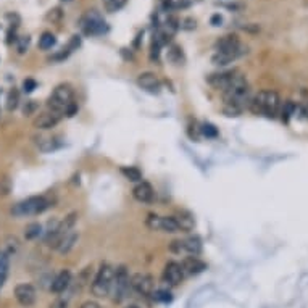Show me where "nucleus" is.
<instances>
[{
    "label": "nucleus",
    "instance_id": "nucleus-1",
    "mask_svg": "<svg viewBox=\"0 0 308 308\" xmlns=\"http://www.w3.org/2000/svg\"><path fill=\"white\" fill-rule=\"evenodd\" d=\"M47 107L52 112H55L62 116H74L78 112V105L74 103V92L69 84L57 86L52 95L47 100Z\"/></svg>",
    "mask_w": 308,
    "mask_h": 308
},
{
    "label": "nucleus",
    "instance_id": "nucleus-2",
    "mask_svg": "<svg viewBox=\"0 0 308 308\" xmlns=\"http://www.w3.org/2000/svg\"><path fill=\"white\" fill-rule=\"evenodd\" d=\"M248 108L255 115H265L266 118H276L281 110L279 94L275 91H260L257 95L250 98Z\"/></svg>",
    "mask_w": 308,
    "mask_h": 308
},
{
    "label": "nucleus",
    "instance_id": "nucleus-3",
    "mask_svg": "<svg viewBox=\"0 0 308 308\" xmlns=\"http://www.w3.org/2000/svg\"><path fill=\"white\" fill-rule=\"evenodd\" d=\"M50 205H52V202L49 197L32 195V197H28L26 200H21L16 203V205H13V208H11V215L16 218L32 216V215H39V213L45 212Z\"/></svg>",
    "mask_w": 308,
    "mask_h": 308
},
{
    "label": "nucleus",
    "instance_id": "nucleus-4",
    "mask_svg": "<svg viewBox=\"0 0 308 308\" xmlns=\"http://www.w3.org/2000/svg\"><path fill=\"white\" fill-rule=\"evenodd\" d=\"M113 276H115L113 266H110L108 263H103L100 266V270L97 271L94 281H92V284H91L92 294H94L95 297H107V295H110Z\"/></svg>",
    "mask_w": 308,
    "mask_h": 308
},
{
    "label": "nucleus",
    "instance_id": "nucleus-5",
    "mask_svg": "<svg viewBox=\"0 0 308 308\" xmlns=\"http://www.w3.org/2000/svg\"><path fill=\"white\" fill-rule=\"evenodd\" d=\"M129 289H131L129 273H127L126 266L121 265L115 270V276H113L112 289H110V295H112L113 302H123L127 297Z\"/></svg>",
    "mask_w": 308,
    "mask_h": 308
},
{
    "label": "nucleus",
    "instance_id": "nucleus-6",
    "mask_svg": "<svg viewBox=\"0 0 308 308\" xmlns=\"http://www.w3.org/2000/svg\"><path fill=\"white\" fill-rule=\"evenodd\" d=\"M81 28L86 34H91V36H100V34H105L108 31V25L97 10L87 11L81 20Z\"/></svg>",
    "mask_w": 308,
    "mask_h": 308
},
{
    "label": "nucleus",
    "instance_id": "nucleus-7",
    "mask_svg": "<svg viewBox=\"0 0 308 308\" xmlns=\"http://www.w3.org/2000/svg\"><path fill=\"white\" fill-rule=\"evenodd\" d=\"M145 226L150 231H161V232H168V234L179 232V228L173 216H160V215L155 213L149 215L147 219H145Z\"/></svg>",
    "mask_w": 308,
    "mask_h": 308
},
{
    "label": "nucleus",
    "instance_id": "nucleus-8",
    "mask_svg": "<svg viewBox=\"0 0 308 308\" xmlns=\"http://www.w3.org/2000/svg\"><path fill=\"white\" fill-rule=\"evenodd\" d=\"M154 277L147 273H136V275L131 276V289L144 295V297L154 294Z\"/></svg>",
    "mask_w": 308,
    "mask_h": 308
},
{
    "label": "nucleus",
    "instance_id": "nucleus-9",
    "mask_svg": "<svg viewBox=\"0 0 308 308\" xmlns=\"http://www.w3.org/2000/svg\"><path fill=\"white\" fill-rule=\"evenodd\" d=\"M15 297L21 307L28 308L36 304L37 294H36V289H34V286H31V284H18V286L15 287Z\"/></svg>",
    "mask_w": 308,
    "mask_h": 308
},
{
    "label": "nucleus",
    "instance_id": "nucleus-10",
    "mask_svg": "<svg viewBox=\"0 0 308 308\" xmlns=\"http://www.w3.org/2000/svg\"><path fill=\"white\" fill-rule=\"evenodd\" d=\"M184 279V271L181 268V263L176 261H168L165 270H163V281L168 286H179L181 281Z\"/></svg>",
    "mask_w": 308,
    "mask_h": 308
},
{
    "label": "nucleus",
    "instance_id": "nucleus-11",
    "mask_svg": "<svg viewBox=\"0 0 308 308\" xmlns=\"http://www.w3.org/2000/svg\"><path fill=\"white\" fill-rule=\"evenodd\" d=\"M63 116L58 115L55 112H52V110H49V112H44L36 116V120H34V127L36 129H52V127H55L58 123L62 121Z\"/></svg>",
    "mask_w": 308,
    "mask_h": 308
},
{
    "label": "nucleus",
    "instance_id": "nucleus-12",
    "mask_svg": "<svg viewBox=\"0 0 308 308\" xmlns=\"http://www.w3.org/2000/svg\"><path fill=\"white\" fill-rule=\"evenodd\" d=\"M237 71H223V73H213L210 74V76L207 78L208 81V84H212L215 89H218V91H221L224 92L226 89L229 87L231 84V81L232 78H234V74Z\"/></svg>",
    "mask_w": 308,
    "mask_h": 308
},
{
    "label": "nucleus",
    "instance_id": "nucleus-13",
    "mask_svg": "<svg viewBox=\"0 0 308 308\" xmlns=\"http://www.w3.org/2000/svg\"><path fill=\"white\" fill-rule=\"evenodd\" d=\"M247 52V47H244L241 50H229V52H215V55L212 57V63L216 66H226L229 65L231 62L237 60L239 57H242Z\"/></svg>",
    "mask_w": 308,
    "mask_h": 308
},
{
    "label": "nucleus",
    "instance_id": "nucleus-14",
    "mask_svg": "<svg viewBox=\"0 0 308 308\" xmlns=\"http://www.w3.org/2000/svg\"><path fill=\"white\" fill-rule=\"evenodd\" d=\"M137 84L141 89L147 91V92H152V94H156V92L160 91V81L156 78L155 73H150V71H145V73H141L137 78Z\"/></svg>",
    "mask_w": 308,
    "mask_h": 308
},
{
    "label": "nucleus",
    "instance_id": "nucleus-15",
    "mask_svg": "<svg viewBox=\"0 0 308 308\" xmlns=\"http://www.w3.org/2000/svg\"><path fill=\"white\" fill-rule=\"evenodd\" d=\"M215 49H216V52H229V50H241L244 49V45L241 44L239 37L234 36V34H226V36L216 40Z\"/></svg>",
    "mask_w": 308,
    "mask_h": 308
},
{
    "label": "nucleus",
    "instance_id": "nucleus-16",
    "mask_svg": "<svg viewBox=\"0 0 308 308\" xmlns=\"http://www.w3.org/2000/svg\"><path fill=\"white\" fill-rule=\"evenodd\" d=\"M181 268L184 271V275H200L207 270V265L203 263V261L199 258V257H194V255H190V257L184 258L183 263H181Z\"/></svg>",
    "mask_w": 308,
    "mask_h": 308
},
{
    "label": "nucleus",
    "instance_id": "nucleus-17",
    "mask_svg": "<svg viewBox=\"0 0 308 308\" xmlns=\"http://www.w3.org/2000/svg\"><path fill=\"white\" fill-rule=\"evenodd\" d=\"M132 197L139 203H150L154 200V187L147 181H141L132 189Z\"/></svg>",
    "mask_w": 308,
    "mask_h": 308
},
{
    "label": "nucleus",
    "instance_id": "nucleus-18",
    "mask_svg": "<svg viewBox=\"0 0 308 308\" xmlns=\"http://www.w3.org/2000/svg\"><path fill=\"white\" fill-rule=\"evenodd\" d=\"M69 286H71V273H69L68 270H63L58 273L54 279H52L50 290L55 294H62V292H65Z\"/></svg>",
    "mask_w": 308,
    "mask_h": 308
},
{
    "label": "nucleus",
    "instance_id": "nucleus-19",
    "mask_svg": "<svg viewBox=\"0 0 308 308\" xmlns=\"http://www.w3.org/2000/svg\"><path fill=\"white\" fill-rule=\"evenodd\" d=\"M173 218H174V221H176L179 231L189 232V231H192V229H194L195 219H194V216H192V215H190L189 212L181 210V212H178L176 215H174Z\"/></svg>",
    "mask_w": 308,
    "mask_h": 308
},
{
    "label": "nucleus",
    "instance_id": "nucleus-20",
    "mask_svg": "<svg viewBox=\"0 0 308 308\" xmlns=\"http://www.w3.org/2000/svg\"><path fill=\"white\" fill-rule=\"evenodd\" d=\"M181 247H183V252L197 257V255L202 252V241L197 236H190L187 239L181 241Z\"/></svg>",
    "mask_w": 308,
    "mask_h": 308
},
{
    "label": "nucleus",
    "instance_id": "nucleus-21",
    "mask_svg": "<svg viewBox=\"0 0 308 308\" xmlns=\"http://www.w3.org/2000/svg\"><path fill=\"white\" fill-rule=\"evenodd\" d=\"M79 239V234L76 231H71L69 234H66L65 237L62 239V242L58 244V247H57V250L60 252L62 255H65L68 252H71L73 250V247L76 246V242Z\"/></svg>",
    "mask_w": 308,
    "mask_h": 308
},
{
    "label": "nucleus",
    "instance_id": "nucleus-22",
    "mask_svg": "<svg viewBox=\"0 0 308 308\" xmlns=\"http://www.w3.org/2000/svg\"><path fill=\"white\" fill-rule=\"evenodd\" d=\"M37 147L40 152H52L60 147V142L55 137H37Z\"/></svg>",
    "mask_w": 308,
    "mask_h": 308
},
{
    "label": "nucleus",
    "instance_id": "nucleus-23",
    "mask_svg": "<svg viewBox=\"0 0 308 308\" xmlns=\"http://www.w3.org/2000/svg\"><path fill=\"white\" fill-rule=\"evenodd\" d=\"M8 268H10V255L3 250V252H0V287L7 281Z\"/></svg>",
    "mask_w": 308,
    "mask_h": 308
},
{
    "label": "nucleus",
    "instance_id": "nucleus-24",
    "mask_svg": "<svg viewBox=\"0 0 308 308\" xmlns=\"http://www.w3.org/2000/svg\"><path fill=\"white\" fill-rule=\"evenodd\" d=\"M121 173H123V176L131 183H141L142 181V173L136 166H123L121 168Z\"/></svg>",
    "mask_w": 308,
    "mask_h": 308
},
{
    "label": "nucleus",
    "instance_id": "nucleus-25",
    "mask_svg": "<svg viewBox=\"0 0 308 308\" xmlns=\"http://www.w3.org/2000/svg\"><path fill=\"white\" fill-rule=\"evenodd\" d=\"M42 234V226L39 223H29L25 228V237L28 241H34Z\"/></svg>",
    "mask_w": 308,
    "mask_h": 308
},
{
    "label": "nucleus",
    "instance_id": "nucleus-26",
    "mask_svg": "<svg viewBox=\"0 0 308 308\" xmlns=\"http://www.w3.org/2000/svg\"><path fill=\"white\" fill-rule=\"evenodd\" d=\"M57 44V37L52 32H44L39 39V47L42 50H49Z\"/></svg>",
    "mask_w": 308,
    "mask_h": 308
},
{
    "label": "nucleus",
    "instance_id": "nucleus-27",
    "mask_svg": "<svg viewBox=\"0 0 308 308\" xmlns=\"http://www.w3.org/2000/svg\"><path fill=\"white\" fill-rule=\"evenodd\" d=\"M281 112V115H282V121H289V118L290 116H292L295 112H297V105H295V103L292 102V100H286L284 102V105H282V108L279 110Z\"/></svg>",
    "mask_w": 308,
    "mask_h": 308
},
{
    "label": "nucleus",
    "instance_id": "nucleus-28",
    "mask_svg": "<svg viewBox=\"0 0 308 308\" xmlns=\"http://www.w3.org/2000/svg\"><path fill=\"white\" fill-rule=\"evenodd\" d=\"M168 58H170V62L176 63V65H181V63L184 62L183 49L178 47V45H173V47L168 50Z\"/></svg>",
    "mask_w": 308,
    "mask_h": 308
},
{
    "label": "nucleus",
    "instance_id": "nucleus-29",
    "mask_svg": "<svg viewBox=\"0 0 308 308\" xmlns=\"http://www.w3.org/2000/svg\"><path fill=\"white\" fill-rule=\"evenodd\" d=\"M18 103H20V92L16 89H11L7 95V110L8 112H13L18 107Z\"/></svg>",
    "mask_w": 308,
    "mask_h": 308
},
{
    "label": "nucleus",
    "instance_id": "nucleus-30",
    "mask_svg": "<svg viewBox=\"0 0 308 308\" xmlns=\"http://www.w3.org/2000/svg\"><path fill=\"white\" fill-rule=\"evenodd\" d=\"M127 3V0H105V10L108 13H115V11H120L121 8Z\"/></svg>",
    "mask_w": 308,
    "mask_h": 308
},
{
    "label": "nucleus",
    "instance_id": "nucleus-31",
    "mask_svg": "<svg viewBox=\"0 0 308 308\" xmlns=\"http://www.w3.org/2000/svg\"><path fill=\"white\" fill-rule=\"evenodd\" d=\"M37 110H39V103L36 100H26V103L23 105V115L32 116V115H36Z\"/></svg>",
    "mask_w": 308,
    "mask_h": 308
},
{
    "label": "nucleus",
    "instance_id": "nucleus-32",
    "mask_svg": "<svg viewBox=\"0 0 308 308\" xmlns=\"http://www.w3.org/2000/svg\"><path fill=\"white\" fill-rule=\"evenodd\" d=\"M154 295V299L156 302H163V304H168V302H171V294L168 292V290H163V289H160V290H155V292L152 294Z\"/></svg>",
    "mask_w": 308,
    "mask_h": 308
},
{
    "label": "nucleus",
    "instance_id": "nucleus-33",
    "mask_svg": "<svg viewBox=\"0 0 308 308\" xmlns=\"http://www.w3.org/2000/svg\"><path fill=\"white\" fill-rule=\"evenodd\" d=\"M63 18V11H62V8H52L47 15H45V20L47 21H52V23H58Z\"/></svg>",
    "mask_w": 308,
    "mask_h": 308
},
{
    "label": "nucleus",
    "instance_id": "nucleus-34",
    "mask_svg": "<svg viewBox=\"0 0 308 308\" xmlns=\"http://www.w3.org/2000/svg\"><path fill=\"white\" fill-rule=\"evenodd\" d=\"M202 134L205 137H208V139H213V137L218 136V129L212 123H205L202 126Z\"/></svg>",
    "mask_w": 308,
    "mask_h": 308
},
{
    "label": "nucleus",
    "instance_id": "nucleus-35",
    "mask_svg": "<svg viewBox=\"0 0 308 308\" xmlns=\"http://www.w3.org/2000/svg\"><path fill=\"white\" fill-rule=\"evenodd\" d=\"M11 190V183L8 178L0 179V195H8Z\"/></svg>",
    "mask_w": 308,
    "mask_h": 308
},
{
    "label": "nucleus",
    "instance_id": "nucleus-36",
    "mask_svg": "<svg viewBox=\"0 0 308 308\" xmlns=\"http://www.w3.org/2000/svg\"><path fill=\"white\" fill-rule=\"evenodd\" d=\"M36 87H37V83L34 79H31V78L25 79V83H23V91H25L26 94H31V92L36 89Z\"/></svg>",
    "mask_w": 308,
    "mask_h": 308
},
{
    "label": "nucleus",
    "instance_id": "nucleus-37",
    "mask_svg": "<svg viewBox=\"0 0 308 308\" xmlns=\"http://www.w3.org/2000/svg\"><path fill=\"white\" fill-rule=\"evenodd\" d=\"M29 36H23V37H20L18 39V52L20 54H25V52L28 50V47H29Z\"/></svg>",
    "mask_w": 308,
    "mask_h": 308
},
{
    "label": "nucleus",
    "instance_id": "nucleus-38",
    "mask_svg": "<svg viewBox=\"0 0 308 308\" xmlns=\"http://www.w3.org/2000/svg\"><path fill=\"white\" fill-rule=\"evenodd\" d=\"M179 28L185 29V31L195 29V20H194V18H185V20H183V21H179Z\"/></svg>",
    "mask_w": 308,
    "mask_h": 308
},
{
    "label": "nucleus",
    "instance_id": "nucleus-39",
    "mask_svg": "<svg viewBox=\"0 0 308 308\" xmlns=\"http://www.w3.org/2000/svg\"><path fill=\"white\" fill-rule=\"evenodd\" d=\"M50 308H68V300L66 299H57L52 302Z\"/></svg>",
    "mask_w": 308,
    "mask_h": 308
},
{
    "label": "nucleus",
    "instance_id": "nucleus-40",
    "mask_svg": "<svg viewBox=\"0 0 308 308\" xmlns=\"http://www.w3.org/2000/svg\"><path fill=\"white\" fill-rule=\"evenodd\" d=\"M210 23H212L213 26H221V23H223V16L219 15V13L213 15V16H212V20H210Z\"/></svg>",
    "mask_w": 308,
    "mask_h": 308
},
{
    "label": "nucleus",
    "instance_id": "nucleus-41",
    "mask_svg": "<svg viewBox=\"0 0 308 308\" xmlns=\"http://www.w3.org/2000/svg\"><path fill=\"white\" fill-rule=\"evenodd\" d=\"M79 308H102V307H100V304H97V302H94V300H87Z\"/></svg>",
    "mask_w": 308,
    "mask_h": 308
},
{
    "label": "nucleus",
    "instance_id": "nucleus-42",
    "mask_svg": "<svg viewBox=\"0 0 308 308\" xmlns=\"http://www.w3.org/2000/svg\"><path fill=\"white\" fill-rule=\"evenodd\" d=\"M124 308H141V307L136 305V304H131V305H127V307H124Z\"/></svg>",
    "mask_w": 308,
    "mask_h": 308
},
{
    "label": "nucleus",
    "instance_id": "nucleus-43",
    "mask_svg": "<svg viewBox=\"0 0 308 308\" xmlns=\"http://www.w3.org/2000/svg\"><path fill=\"white\" fill-rule=\"evenodd\" d=\"M63 2H71V0H63Z\"/></svg>",
    "mask_w": 308,
    "mask_h": 308
}]
</instances>
